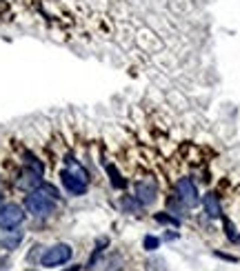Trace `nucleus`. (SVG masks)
Wrapping results in <instances>:
<instances>
[{"label": "nucleus", "instance_id": "1", "mask_svg": "<svg viewBox=\"0 0 240 271\" xmlns=\"http://www.w3.org/2000/svg\"><path fill=\"white\" fill-rule=\"evenodd\" d=\"M67 165H69V169L60 171V182H63V187L67 189L71 196H85L87 187H89V173H87L85 167L78 165L74 158H67Z\"/></svg>", "mask_w": 240, "mask_h": 271}, {"label": "nucleus", "instance_id": "2", "mask_svg": "<svg viewBox=\"0 0 240 271\" xmlns=\"http://www.w3.org/2000/svg\"><path fill=\"white\" fill-rule=\"evenodd\" d=\"M56 202L58 200L52 193L45 191L43 187H38L25 196V211H29L34 218H47L56 211Z\"/></svg>", "mask_w": 240, "mask_h": 271}, {"label": "nucleus", "instance_id": "3", "mask_svg": "<svg viewBox=\"0 0 240 271\" xmlns=\"http://www.w3.org/2000/svg\"><path fill=\"white\" fill-rule=\"evenodd\" d=\"M25 209L20 207L16 202H7L0 207V229H5V231H14L16 227L25 222Z\"/></svg>", "mask_w": 240, "mask_h": 271}, {"label": "nucleus", "instance_id": "4", "mask_svg": "<svg viewBox=\"0 0 240 271\" xmlns=\"http://www.w3.org/2000/svg\"><path fill=\"white\" fill-rule=\"evenodd\" d=\"M176 198L180 200L185 207H196L200 202V193H198V187L191 178H178L176 180Z\"/></svg>", "mask_w": 240, "mask_h": 271}, {"label": "nucleus", "instance_id": "5", "mask_svg": "<svg viewBox=\"0 0 240 271\" xmlns=\"http://www.w3.org/2000/svg\"><path fill=\"white\" fill-rule=\"evenodd\" d=\"M74 251H71L69 244L60 242V244H54V247H49L47 251L43 253V258H40V264L43 267H60V264L69 262Z\"/></svg>", "mask_w": 240, "mask_h": 271}, {"label": "nucleus", "instance_id": "6", "mask_svg": "<svg viewBox=\"0 0 240 271\" xmlns=\"http://www.w3.org/2000/svg\"><path fill=\"white\" fill-rule=\"evenodd\" d=\"M134 196L136 200L140 204H145V207H149V204L156 202L158 198V185L156 180H151V178H142V180H138L134 185Z\"/></svg>", "mask_w": 240, "mask_h": 271}, {"label": "nucleus", "instance_id": "7", "mask_svg": "<svg viewBox=\"0 0 240 271\" xmlns=\"http://www.w3.org/2000/svg\"><path fill=\"white\" fill-rule=\"evenodd\" d=\"M16 185L29 193V191H34V189H38L40 185H43V173H36V171H32V169H27V167H25V169L20 171Z\"/></svg>", "mask_w": 240, "mask_h": 271}, {"label": "nucleus", "instance_id": "8", "mask_svg": "<svg viewBox=\"0 0 240 271\" xmlns=\"http://www.w3.org/2000/svg\"><path fill=\"white\" fill-rule=\"evenodd\" d=\"M202 207H205V213L211 220H218V218H222V207H220V198L216 196L213 191L205 193V198H202Z\"/></svg>", "mask_w": 240, "mask_h": 271}, {"label": "nucleus", "instance_id": "9", "mask_svg": "<svg viewBox=\"0 0 240 271\" xmlns=\"http://www.w3.org/2000/svg\"><path fill=\"white\" fill-rule=\"evenodd\" d=\"M120 207L125 213H131V216H138V213L145 209V204H140L136 200V196H122L120 198Z\"/></svg>", "mask_w": 240, "mask_h": 271}, {"label": "nucleus", "instance_id": "10", "mask_svg": "<svg viewBox=\"0 0 240 271\" xmlns=\"http://www.w3.org/2000/svg\"><path fill=\"white\" fill-rule=\"evenodd\" d=\"M105 169H107V173H109L111 187H114V189H127V185H129V182H127L125 178H122V173L116 169V165H107Z\"/></svg>", "mask_w": 240, "mask_h": 271}, {"label": "nucleus", "instance_id": "11", "mask_svg": "<svg viewBox=\"0 0 240 271\" xmlns=\"http://www.w3.org/2000/svg\"><path fill=\"white\" fill-rule=\"evenodd\" d=\"M23 160H25V167H27V169H32V171H36V173H45L43 160H38V158H36L32 151H25V153H23Z\"/></svg>", "mask_w": 240, "mask_h": 271}, {"label": "nucleus", "instance_id": "12", "mask_svg": "<svg viewBox=\"0 0 240 271\" xmlns=\"http://www.w3.org/2000/svg\"><path fill=\"white\" fill-rule=\"evenodd\" d=\"M20 240H23V231H9V236H5V240H0V249H16L20 244Z\"/></svg>", "mask_w": 240, "mask_h": 271}, {"label": "nucleus", "instance_id": "13", "mask_svg": "<svg viewBox=\"0 0 240 271\" xmlns=\"http://www.w3.org/2000/svg\"><path fill=\"white\" fill-rule=\"evenodd\" d=\"M154 220H156V222H160V224H171V227H180V218L171 216V213H165V211L154 213Z\"/></svg>", "mask_w": 240, "mask_h": 271}, {"label": "nucleus", "instance_id": "14", "mask_svg": "<svg viewBox=\"0 0 240 271\" xmlns=\"http://www.w3.org/2000/svg\"><path fill=\"white\" fill-rule=\"evenodd\" d=\"M142 247H145V251H156L158 247H160V238L156 236H145V240H142Z\"/></svg>", "mask_w": 240, "mask_h": 271}, {"label": "nucleus", "instance_id": "15", "mask_svg": "<svg viewBox=\"0 0 240 271\" xmlns=\"http://www.w3.org/2000/svg\"><path fill=\"white\" fill-rule=\"evenodd\" d=\"M0 202H3V191H0Z\"/></svg>", "mask_w": 240, "mask_h": 271}, {"label": "nucleus", "instance_id": "16", "mask_svg": "<svg viewBox=\"0 0 240 271\" xmlns=\"http://www.w3.org/2000/svg\"><path fill=\"white\" fill-rule=\"evenodd\" d=\"M236 242H240V236H238V238H236Z\"/></svg>", "mask_w": 240, "mask_h": 271}]
</instances>
